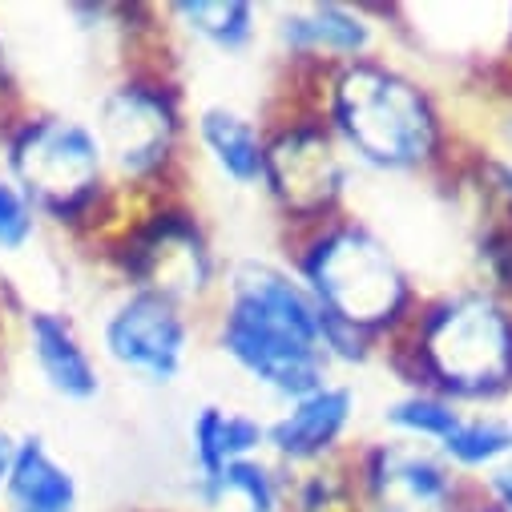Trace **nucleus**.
<instances>
[{"label":"nucleus","instance_id":"obj_26","mask_svg":"<svg viewBox=\"0 0 512 512\" xmlns=\"http://www.w3.org/2000/svg\"><path fill=\"white\" fill-rule=\"evenodd\" d=\"M464 512H500V508H492V504H488V500H480V492H476V500H472Z\"/></svg>","mask_w":512,"mask_h":512},{"label":"nucleus","instance_id":"obj_28","mask_svg":"<svg viewBox=\"0 0 512 512\" xmlns=\"http://www.w3.org/2000/svg\"><path fill=\"white\" fill-rule=\"evenodd\" d=\"M508 428H512V412H508Z\"/></svg>","mask_w":512,"mask_h":512},{"label":"nucleus","instance_id":"obj_10","mask_svg":"<svg viewBox=\"0 0 512 512\" xmlns=\"http://www.w3.org/2000/svg\"><path fill=\"white\" fill-rule=\"evenodd\" d=\"M347 460L363 512H464L476 500V484L424 444L388 436L347 452Z\"/></svg>","mask_w":512,"mask_h":512},{"label":"nucleus","instance_id":"obj_4","mask_svg":"<svg viewBox=\"0 0 512 512\" xmlns=\"http://www.w3.org/2000/svg\"><path fill=\"white\" fill-rule=\"evenodd\" d=\"M287 263L327 319L363 331L383 351L424 303L392 242L363 218L335 214L303 230Z\"/></svg>","mask_w":512,"mask_h":512},{"label":"nucleus","instance_id":"obj_19","mask_svg":"<svg viewBox=\"0 0 512 512\" xmlns=\"http://www.w3.org/2000/svg\"><path fill=\"white\" fill-rule=\"evenodd\" d=\"M464 408L424 392V388H404L400 396H392L379 408V424L388 428L392 440H408V444H424V448H440L448 440V432L460 424Z\"/></svg>","mask_w":512,"mask_h":512},{"label":"nucleus","instance_id":"obj_7","mask_svg":"<svg viewBox=\"0 0 512 512\" xmlns=\"http://www.w3.org/2000/svg\"><path fill=\"white\" fill-rule=\"evenodd\" d=\"M117 271L125 287H150L182 307L214 303L222 283V263L214 254L210 234L202 230L198 214L178 202H158L142 218L121 230Z\"/></svg>","mask_w":512,"mask_h":512},{"label":"nucleus","instance_id":"obj_23","mask_svg":"<svg viewBox=\"0 0 512 512\" xmlns=\"http://www.w3.org/2000/svg\"><path fill=\"white\" fill-rule=\"evenodd\" d=\"M476 492H480V500H488L492 508L512 512V456L500 460L488 476H480V480H476Z\"/></svg>","mask_w":512,"mask_h":512},{"label":"nucleus","instance_id":"obj_29","mask_svg":"<svg viewBox=\"0 0 512 512\" xmlns=\"http://www.w3.org/2000/svg\"><path fill=\"white\" fill-rule=\"evenodd\" d=\"M508 17H512V9H508Z\"/></svg>","mask_w":512,"mask_h":512},{"label":"nucleus","instance_id":"obj_22","mask_svg":"<svg viewBox=\"0 0 512 512\" xmlns=\"http://www.w3.org/2000/svg\"><path fill=\"white\" fill-rule=\"evenodd\" d=\"M41 234V214L0 162V259L25 254Z\"/></svg>","mask_w":512,"mask_h":512},{"label":"nucleus","instance_id":"obj_17","mask_svg":"<svg viewBox=\"0 0 512 512\" xmlns=\"http://www.w3.org/2000/svg\"><path fill=\"white\" fill-rule=\"evenodd\" d=\"M166 13L178 33L218 57H246L263 37V9L250 0H178Z\"/></svg>","mask_w":512,"mask_h":512},{"label":"nucleus","instance_id":"obj_9","mask_svg":"<svg viewBox=\"0 0 512 512\" xmlns=\"http://www.w3.org/2000/svg\"><path fill=\"white\" fill-rule=\"evenodd\" d=\"M97 347L109 367L142 388L166 392L182 379L194 351V311L150 287H121L101 311Z\"/></svg>","mask_w":512,"mask_h":512},{"label":"nucleus","instance_id":"obj_11","mask_svg":"<svg viewBox=\"0 0 512 512\" xmlns=\"http://www.w3.org/2000/svg\"><path fill=\"white\" fill-rule=\"evenodd\" d=\"M355 420H359V392L335 375L311 396L283 404L267 420V460H275L283 472H307L343 460Z\"/></svg>","mask_w":512,"mask_h":512},{"label":"nucleus","instance_id":"obj_24","mask_svg":"<svg viewBox=\"0 0 512 512\" xmlns=\"http://www.w3.org/2000/svg\"><path fill=\"white\" fill-rule=\"evenodd\" d=\"M13 456H17V432H9L5 424H0V492H5V480H9Z\"/></svg>","mask_w":512,"mask_h":512},{"label":"nucleus","instance_id":"obj_13","mask_svg":"<svg viewBox=\"0 0 512 512\" xmlns=\"http://www.w3.org/2000/svg\"><path fill=\"white\" fill-rule=\"evenodd\" d=\"M271 37L291 65L311 69H335L379 53V21L371 17V9L339 5V0L279 9Z\"/></svg>","mask_w":512,"mask_h":512},{"label":"nucleus","instance_id":"obj_3","mask_svg":"<svg viewBox=\"0 0 512 512\" xmlns=\"http://www.w3.org/2000/svg\"><path fill=\"white\" fill-rule=\"evenodd\" d=\"M383 359H392L404 388L492 408L512 396V303L484 283L424 299Z\"/></svg>","mask_w":512,"mask_h":512},{"label":"nucleus","instance_id":"obj_2","mask_svg":"<svg viewBox=\"0 0 512 512\" xmlns=\"http://www.w3.org/2000/svg\"><path fill=\"white\" fill-rule=\"evenodd\" d=\"M315 113L355 170L412 178L448 162L452 134L436 93L379 53L323 69Z\"/></svg>","mask_w":512,"mask_h":512},{"label":"nucleus","instance_id":"obj_20","mask_svg":"<svg viewBox=\"0 0 512 512\" xmlns=\"http://www.w3.org/2000/svg\"><path fill=\"white\" fill-rule=\"evenodd\" d=\"M222 508L238 512H291V472L275 460H238L222 476Z\"/></svg>","mask_w":512,"mask_h":512},{"label":"nucleus","instance_id":"obj_8","mask_svg":"<svg viewBox=\"0 0 512 512\" xmlns=\"http://www.w3.org/2000/svg\"><path fill=\"white\" fill-rule=\"evenodd\" d=\"M355 182V166L331 138L323 117L315 109L279 121L267 134V170L263 194L271 206L303 230L343 214V198Z\"/></svg>","mask_w":512,"mask_h":512},{"label":"nucleus","instance_id":"obj_14","mask_svg":"<svg viewBox=\"0 0 512 512\" xmlns=\"http://www.w3.org/2000/svg\"><path fill=\"white\" fill-rule=\"evenodd\" d=\"M25 351L41 375V383L65 404H93L105 392V371L77 323L53 307H29L21 315Z\"/></svg>","mask_w":512,"mask_h":512},{"label":"nucleus","instance_id":"obj_21","mask_svg":"<svg viewBox=\"0 0 512 512\" xmlns=\"http://www.w3.org/2000/svg\"><path fill=\"white\" fill-rule=\"evenodd\" d=\"M291 512H363L351 460H331L307 472H291Z\"/></svg>","mask_w":512,"mask_h":512},{"label":"nucleus","instance_id":"obj_5","mask_svg":"<svg viewBox=\"0 0 512 512\" xmlns=\"http://www.w3.org/2000/svg\"><path fill=\"white\" fill-rule=\"evenodd\" d=\"M0 162L37 206L41 222L61 230H97L117 198L93 125L69 113H25L5 121Z\"/></svg>","mask_w":512,"mask_h":512},{"label":"nucleus","instance_id":"obj_18","mask_svg":"<svg viewBox=\"0 0 512 512\" xmlns=\"http://www.w3.org/2000/svg\"><path fill=\"white\" fill-rule=\"evenodd\" d=\"M464 480H480L488 476L500 460L512 456V428L504 412L492 408H464L460 424L448 432V440L436 448Z\"/></svg>","mask_w":512,"mask_h":512},{"label":"nucleus","instance_id":"obj_6","mask_svg":"<svg viewBox=\"0 0 512 512\" xmlns=\"http://www.w3.org/2000/svg\"><path fill=\"white\" fill-rule=\"evenodd\" d=\"M89 125L105 150V166L117 190L166 186L190 134L182 93L158 69H134L117 77L97 97Z\"/></svg>","mask_w":512,"mask_h":512},{"label":"nucleus","instance_id":"obj_16","mask_svg":"<svg viewBox=\"0 0 512 512\" xmlns=\"http://www.w3.org/2000/svg\"><path fill=\"white\" fill-rule=\"evenodd\" d=\"M5 512H81V480L41 432L17 436V456L0 492Z\"/></svg>","mask_w":512,"mask_h":512},{"label":"nucleus","instance_id":"obj_12","mask_svg":"<svg viewBox=\"0 0 512 512\" xmlns=\"http://www.w3.org/2000/svg\"><path fill=\"white\" fill-rule=\"evenodd\" d=\"M267 456V420L246 408L198 404L186 424V496L202 512H222V476L238 460Z\"/></svg>","mask_w":512,"mask_h":512},{"label":"nucleus","instance_id":"obj_25","mask_svg":"<svg viewBox=\"0 0 512 512\" xmlns=\"http://www.w3.org/2000/svg\"><path fill=\"white\" fill-rule=\"evenodd\" d=\"M9 93V65H5V45H0V97Z\"/></svg>","mask_w":512,"mask_h":512},{"label":"nucleus","instance_id":"obj_1","mask_svg":"<svg viewBox=\"0 0 512 512\" xmlns=\"http://www.w3.org/2000/svg\"><path fill=\"white\" fill-rule=\"evenodd\" d=\"M210 331L222 359L279 408L335 379L319 307L287 259L246 254L226 263Z\"/></svg>","mask_w":512,"mask_h":512},{"label":"nucleus","instance_id":"obj_15","mask_svg":"<svg viewBox=\"0 0 512 512\" xmlns=\"http://www.w3.org/2000/svg\"><path fill=\"white\" fill-rule=\"evenodd\" d=\"M190 138L202 154V162L230 182L234 190H263L267 170V125L230 105V101H206L190 117Z\"/></svg>","mask_w":512,"mask_h":512},{"label":"nucleus","instance_id":"obj_27","mask_svg":"<svg viewBox=\"0 0 512 512\" xmlns=\"http://www.w3.org/2000/svg\"><path fill=\"white\" fill-rule=\"evenodd\" d=\"M504 142H508V150H512V109L504 113Z\"/></svg>","mask_w":512,"mask_h":512}]
</instances>
